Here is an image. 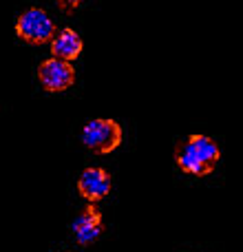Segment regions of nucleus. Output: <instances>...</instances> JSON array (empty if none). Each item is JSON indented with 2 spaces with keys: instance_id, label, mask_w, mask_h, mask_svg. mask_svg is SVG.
Masks as SVG:
<instances>
[{
  "instance_id": "f257e3e1",
  "label": "nucleus",
  "mask_w": 243,
  "mask_h": 252,
  "mask_svg": "<svg viewBox=\"0 0 243 252\" xmlns=\"http://www.w3.org/2000/svg\"><path fill=\"white\" fill-rule=\"evenodd\" d=\"M219 159H221V151L217 142L210 139L208 135H188L175 146V164L179 166L182 173L195 175V177L210 175Z\"/></svg>"
},
{
  "instance_id": "f03ea898",
  "label": "nucleus",
  "mask_w": 243,
  "mask_h": 252,
  "mask_svg": "<svg viewBox=\"0 0 243 252\" xmlns=\"http://www.w3.org/2000/svg\"><path fill=\"white\" fill-rule=\"evenodd\" d=\"M122 126L115 120H91L82 128V144L95 155H109L122 144Z\"/></svg>"
},
{
  "instance_id": "7ed1b4c3",
  "label": "nucleus",
  "mask_w": 243,
  "mask_h": 252,
  "mask_svg": "<svg viewBox=\"0 0 243 252\" xmlns=\"http://www.w3.org/2000/svg\"><path fill=\"white\" fill-rule=\"evenodd\" d=\"M16 33L18 38H22L29 44H44L51 42V38L58 31H56V22L49 18V13L44 9L31 7L20 13V18L16 22Z\"/></svg>"
},
{
  "instance_id": "20e7f679",
  "label": "nucleus",
  "mask_w": 243,
  "mask_h": 252,
  "mask_svg": "<svg viewBox=\"0 0 243 252\" xmlns=\"http://www.w3.org/2000/svg\"><path fill=\"white\" fill-rule=\"evenodd\" d=\"M38 78L42 84L44 91L49 93H60L66 91L69 87H73L75 82V69L69 60H62V58H49L40 64L38 69Z\"/></svg>"
},
{
  "instance_id": "39448f33",
  "label": "nucleus",
  "mask_w": 243,
  "mask_h": 252,
  "mask_svg": "<svg viewBox=\"0 0 243 252\" xmlns=\"http://www.w3.org/2000/svg\"><path fill=\"white\" fill-rule=\"evenodd\" d=\"M111 184L113 182H111L109 170L93 166V168L82 170L78 179V190L89 204H97L111 192Z\"/></svg>"
},
{
  "instance_id": "423d86ee",
  "label": "nucleus",
  "mask_w": 243,
  "mask_h": 252,
  "mask_svg": "<svg viewBox=\"0 0 243 252\" xmlns=\"http://www.w3.org/2000/svg\"><path fill=\"white\" fill-rule=\"evenodd\" d=\"M104 230V221H102V213L93 204H89L78 217L71 223V232H73L75 241L80 246H89L97 239Z\"/></svg>"
},
{
  "instance_id": "0eeeda50",
  "label": "nucleus",
  "mask_w": 243,
  "mask_h": 252,
  "mask_svg": "<svg viewBox=\"0 0 243 252\" xmlns=\"http://www.w3.org/2000/svg\"><path fill=\"white\" fill-rule=\"evenodd\" d=\"M82 38L75 33L73 29H62L58 31L56 35L51 38V56L53 58H62V60H78L80 53H82Z\"/></svg>"
},
{
  "instance_id": "6e6552de",
  "label": "nucleus",
  "mask_w": 243,
  "mask_h": 252,
  "mask_svg": "<svg viewBox=\"0 0 243 252\" xmlns=\"http://www.w3.org/2000/svg\"><path fill=\"white\" fill-rule=\"evenodd\" d=\"M82 2L84 0H58V7H60L64 13H73Z\"/></svg>"
}]
</instances>
